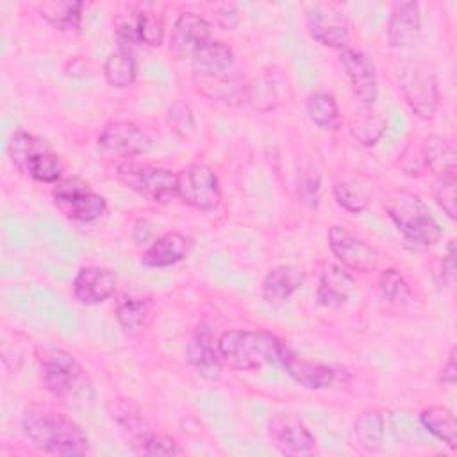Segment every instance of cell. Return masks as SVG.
Returning <instances> with one entry per match:
<instances>
[{"instance_id":"6da1fadb","label":"cell","mask_w":457,"mask_h":457,"mask_svg":"<svg viewBox=\"0 0 457 457\" xmlns=\"http://www.w3.org/2000/svg\"><path fill=\"white\" fill-rule=\"evenodd\" d=\"M36 361L46 391L71 411H89L95 403V387L86 368L68 350L43 343L36 346Z\"/></svg>"},{"instance_id":"7a4b0ae2","label":"cell","mask_w":457,"mask_h":457,"mask_svg":"<svg viewBox=\"0 0 457 457\" xmlns=\"http://www.w3.org/2000/svg\"><path fill=\"white\" fill-rule=\"evenodd\" d=\"M21 430L37 450L48 455L79 457L91 450L84 428L50 405L29 403L21 414Z\"/></svg>"},{"instance_id":"3957f363","label":"cell","mask_w":457,"mask_h":457,"mask_svg":"<svg viewBox=\"0 0 457 457\" xmlns=\"http://www.w3.org/2000/svg\"><path fill=\"white\" fill-rule=\"evenodd\" d=\"M284 346L286 345L268 330L232 328L221 332L218 337L223 364L239 371L259 370L264 364L280 362Z\"/></svg>"},{"instance_id":"277c9868","label":"cell","mask_w":457,"mask_h":457,"mask_svg":"<svg viewBox=\"0 0 457 457\" xmlns=\"http://www.w3.org/2000/svg\"><path fill=\"white\" fill-rule=\"evenodd\" d=\"M382 205L411 246L428 248L441 239L439 223L418 195L405 189H393L384 195Z\"/></svg>"},{"instance_id":"5b68a950","label":"cell","mask_w":457,"mask_h":457,"mask_svg":"<svg viewBox=\"0 0 457 457\" xmlns=\"http://www.w3.org/2000/svg\"><path fill=\"white\" fill-rule=\"evenodd\" d=\"M193 77L198 87L211 98L234 100L236 86V59L234 52L223 41L205 45L191 61Z\"/></svg>"},{"instance_id":"8992f818","label":"cell","mask_w":457,"mask_h":457,"mask_svg":"<svg viewBox=\"0 0 457 457\" xmlns=\"http://www.w3.org/2000/svg\"><path fill=\"white\" fill-rule=\"evenodd\" d=\"M7 152L14 168L37 182L55 184L62 179L64 162L61 155L39 136L14 130L9 137Z\"/></svg>"},{"instance_id":"52a82bcc","label":"cell","mask_w":457,"mask_h":457,"mask_svg":"<svg viewBox=\"0 0 457 457\" xmlns=\"http://www.w3.org/2000/svg\"><path fill=\"white\" fill-rule=\"evenodd\" d=\"M116 179L127 189L155 204H168L177 198V173L162 166L125 161L116 166Z\"/></svg>"},{"instance_id":"ba28073f","label":"cell","mask_w":457,"mask_h":457,"mask_svg":"<svg viewBox=\"0 0 457 457\" xmlns=\"http://www.w3.org/2000/svg\"><path fill=\"white\" fill-rule=\"evenodd\" d=\"M52 198L62 216L79 223L95 221L107 209L105 198L80 177H64L55 182Z\"/></svg>"},{"instance_id":"9c48e42d","label":"cell","mask_w":457,"mask_h":457,"mask_svg":"<svg viewBox=\"0 0 457 457\" xmlns=\"http://www.w3.org/2000/svg\"><path fill=\"white\" fill-rule=\"evenodd\" d=\"M400 89L411 111L421 120H432L437 104L439 91L432 66L425 61H409L400 71Z\"/></svg>"},{"instance_id":"30bf717a","label":"cell","mask_w":457,"mask_h":457,"mask_svg":"<svg viewBox=\"0 0 457 457\" xmlns=\"http://www.w3.org/2000/svg\"><path fill=\"white\" fill-rule=\"evenodd\" d=\"M96 148L104 159L118 161L120 164L150 152L152 139L136 123L112 120L102 127L96 139Z\"/></svg>"},{"instance_id":"8fae6325","label":"cell","mask_w":457,"mask_h":457,"mask_svg":"<svg viewBox=\"0 0 457 457\" xmlns=\"http://www.w3.org/2000/svg\"><path fill=\"white\" fill-rule=\"evenodd\" d=\"M177 198L198 211H214L221 200L220 180L204 162H193L177 173Z\"/></svg>"},{"instance_id":"7c38bea8","label":"cell","mask_w":457,"mask_h":457,"mask_svg":"<svg viewBox=\"0 0 457 457\" xmlns=\"http://www.w3.org/2000/svg\"><path fill=\"white\" fill-rule=\"evenodd\" d=\"M116 36L123 46L129 43L159 46L164 39V18L152 4L132 7L116 18Z\"/></svg>"},{"instance_id":"4fadbf2b","label":"cell","mask_w":457,"mask_h":457,"mask_svg":"<svg viewBox=\"0 0 457 457\" xmlns=\"http://www.w3.org/2000/svg\"><path fill=\"white\" fill-rule=\"evenodd\" d=\"M307 30L323 46L343 50L350 43V21L343 9L328 2H316L307 7Z\"/></svg>"},{"instance_id":"5bb4252c","label":"cell","mask_w":457,"mask_h":457,"mask_svg":"<svg viewBox=\"0 0 457 457\" xmlns=\"http://www.w3.org/2000/svg\"><path fill=\"white\" fill-rule=\"evenodd\" d=\"M268 437L275 450L286 457H307L316 450V437L295 414H273L268 420Z\"/></svg>"},{"instance_id":"9a60e30c","label":"cell","mask_w":457,"mask_h":457,"mask_svg":"<svg viewBox=\"0 0 457 457\" xmlns=\"http://www.w3.org/2000/svg\"><path fill=\"white\" fill-rule=\"evenodd\" d=\"M328 246L339 264L348 271L370 273L378 266L380 253L375 246L352 234L348 228L334 225L328 230Z\"/></svg>"},{"instance_id":"2e32d148","label":"cell","mask_w":457,"mask_h":457,"mask_svg":"<svg viewBox=\"0 0 457 457\" xmlns=\"http://www.w3.org/2000/svg\"><path fill=\"white\" fill-rule=\"evenodd\" d=\"M211 43V23L198 12L184 11L177 16L168 50L173 59H191Z\"/></svg>"},{"instance_id":"e0dca14e","label":"cell","mask_w":457,"mask_h":457,"mask_svg":"<svg viewBox=\"0 0 457 457\" xmlns=\"http://www.w3.org/2000/svg\"><path fill=\"white\" fill-rule=\"evenodd\" d=\"M339 61L361 105H375L378 96V84L371 59L364 52L346 46L341 50Z\"/></svg>"},{"instance_id":"ac0fdd59","label":"cell","mask_w":457,"mask_h":457,"mask_svg":"<svg viewBox=\"0 0 457 457\" xmlns=\"http://www.w3.org/2000/svg\"><path fill=\"white\" fill-rule=\"evenodd\" d=\"M186 357L191 368L205 380H218L221 377L223 361L218 348V337L205 325H200L191 336Z\"/></svg>"},{"instance_id":"d6986e66","label":"cell","mask_w":457,"mask_h":457,"mask_svg":"<svg viewBox=\"0 0 457 457\" xmlns=\"http://www.w3.org/2000/svg\"><path fill=\"white\" fill-rule=\"evenodd\" d=\"M118 286V275L105 266H84L77 271L71 289L75 300L84 305H96L111 298Z\"/></svg>"},{"instance_id":"ffe728a7","label":"cell","mask_w":457,"mask_h":457,"mask_svg":"<svg viewBox=\"0 0 457 457\" xmlns=\"http://www.w3.org/2000/svg\"><path fill=\"white\" fill-rule=\"evenodd\" d=\"M353 289H355L353 275L341 264L327 262L321 268V273L318 278L316 300L323 307L337 309L348 302Z\"/></svg>"},{"instance_id":"44dd1931","label":"cell","mask_w":457,"mask_h":457,"mask_svg":"<svg viewBox=\"0 0 457 457\" xmlns=\"http://www.w3.org/2000/svg\"><path fill=\"white\" fill-rule=\"evenodd\" d=\"M305 271L295 264L273 266L262 278L261 296L268 305H282L303 284Z\"/></svg>"},{"instance_id":"7402d4cb","label":"cell","mask_w":457,"mask_h":457,"mask_svg":"<svg viewBox=\"0 0 457 457\" xmlns=\"http://www.w3.org/2000/svg\"><path fill=\"white\" fill-rule=\"evenodd\" d=\"M152 311H154L152 296L125 293L116 300L114 318L125 336L137 337L146 330L152 320Z\"/></svg>"},{"instance_id":"603a6c76","label":"cell","mask_w":457,"mask_h":457,"mask_svg":"<svg viewBox=\"0 0 457 457\" xmlns=\"http://www.w3.org/2000/svg\"><path fill=\"white\" fill-rule=\"evenodd\" d=\"M421 27L420 18V5L412 0L409 2H396L391 9L387 20V41L393 48H405L411 46L418 36Z\"/></svg>"},{"instance_id":"cb8c5ba5","label":"cell","mask_w":457,"mask_h":457,"mask_svg":"<svg viewBox=\"0 0 457 457\" xmlns=\"http://www.w3.org/2000/svg\"><path fill=\"white\" fill-rule=\"evenodd\" d=\"M280 364L286 368L289 377L305 389H325L330 387L336 380L334 368L321 362L305 361L295 355L287 346H284Z\"/></svg>"},{"instance_id":"d4e9b609","label":"cell","mask_w":457,"mask_h":457,"mask_svg":"<svg viewBox=\"0 0 457 457\" xmlns=\"http://www.w3.org/2000/svg\"><path fill=\"white\" fill-rule=\"evenodd\" d=\"M193 248V239L180 232H166L159 236L141 255L146 268H166L180 262Z\"/></svg>"},{"instance_id":"484cf974","label":"cell","mask_w":457,"mask_h":457,"mask_svg":"<svg viewBox=\"0 0 457 457\" xmlns=\"http://www.w3.org/2000/svg\"><path fill=\"white\" fill-rule=\"evenodd\" d=\"M111 416L120 427V432L123 434L127 445L137 452L143 453V448L146 441L155 434L148 421L143 418V414L127 400H116L111 409Z\"/></svg>"},{"instance_id":"4316f807","label":"cell","mask_w":457,"mask_h":457,"mask_svg":"<svg viewBox=\"0 0 457 457\" xmlns=\"http://www.w3.org/2000/svg\"><path fill=\"white\" fill-rule=\"evenodd\" d=\"M350 441L366 453L378 452L384 445V416L375 409L362 411L353 423Z\"/></svg>"},{"instance_id":"83f0119b","label":"cell","mask_w":457,"mask_h":457,"mask_svg":"<svg viewBox=\"0 0 457 457\" xmlns=\"http://www.w3.org/2000/svg\"><path fill=\"white\" fill-rule=\"evenodd\" d=\"M421 159L425 166L437 177L457 175V157L453 146L441 136L430 134L421 143Z\"/></svg>"},{"instance_id":"f1b7e54d","label":"cell","mask_w":457,"mask_h":457,"mask_svg":"<svg viewBox=\"0 0 457 457\" xmlns=\"http://www.w3.org/2000/svg\"><path fill=\"white\" fill-rule=\"evenodd\" d=\"M41 18L61 32H79L82 25L84 4L75 0H52L37 5Z\"/></svg>"},{"instance_id":"f546056e","label":"cell","mask_w":457,"mask_h":457,"mask_svg":"<svg viewBox=\"0 0 457 457\" xmlns=\"http://www.w3.org/2000/svg\"><path fill=\"white\" fill-rule=\"evenodd\" d=\"M137 75V62L129 46L120 45L111 52L104 62V77L111 87L123 89L134 84Z\"/></svg>"},{"instance_id":"4dcf8cb0","label":"cell","mask_w":457,"mask_h":457,"mask_svg":"<svg viewBox=\"0 0 457 457\" xmlns=\"http://www.w3.org/2000/svg\"><path fill=\"white\" fill-rule=\"evenodd\" d=\"M420 421L450 450L457 448V423L452 409L445 405H430L420 412Z\"/></svg>"},{"instance_id":"1f68e13d","label":"cell","mask_w":457,"mask_h":457,"mask_svg":"<svg viewBox=\"0 0 457 457\" xmlns=\"http://www.w3.org/2000/svg\"><path fill=\"white\" fill-rule=\"evenodd\" d=\"M350 132L362 146H373L386 132V118L373 105H361L350 120Z\"/></svg>"},{"instance_id":"d6a6232c","label":"cell","mask_w":457,"mask_h":457,"mask_svg":"<svg viewBox=\"0 0 457 457\" xmlns=\"http://www.w3.org/2000/svg\"><path fill=\"white\" fill-rule=\"evenodd\" d=\"M305 111L309 120L325 130H337L341 125V114L337 102L328 91H314L305 100Z\"/></svg>"},{"instance_id":"836d02e7","label":"cell","mask_w":457,"mask_h":457,"mask_svg":"<svg viewBox=\"0 0 457 457\" xmlns=\"http://www.w3.org/2000/svg\"><path fill=\"white\" fill-rule=\"evenodd\" d=\"M378 291L380 296L391 305H405L412 296L405 277L395 268H386L384 271H380Z\"/></svg>"},{"instance_id":"e575fe53","label":"cell","mask_w":457,"mask_h":457,"mask_svg":"<svg viewBox=\"0 0 457 457\" xmlns=\"http://www.w3.org/2000/svg\"><path fill=\"white\" fill-rule=\"evenodd\" d=\"M334 198L336 202L348 212H362L366 207H368V198L366 195L352 182H346V180H339L334 184Z\"/></svg>"},{"instance_id":"d590c367","label":"cell","mask_w":457,"mask_h":457,"mask_svg":"<svg viewBox=\"0 0 457 457\" xmlns=\"http://www.w3.org/2000/svg\"><path fill=\"white\" fill-rule=\"evenodd\" d=\"M168 125L170 129L180 136V137H187L195 132V116L191 107L184 102V100H175L170 109H168Z\"/></svg>"},{"instance_id":"8d00e7d4","label":"cell","mask_w":457,"mask_h":457,"mask_svg":"<svg viewBox=\"0 0 457 457\" xmlns=\"http://www.w3.org/2000/svg\"><path fill=\"white\" fill-rule=\"evenodd\" d=\"M455 186H457V175L437 177L436 184H434V198L439 204V207L446 212V216L452 220L457 218Z\"/></svg>"},{"instance_id":"74e56055","label":"cell","mask_w":457,"mask_h":457,"mask_svg":"<svg viewBox=\"0 0 457 457\" xmlns=\"http://www.w3.org/2000/svg\"><path fill=\"white\" fill-rule=\"evenodd\" d=\"M186 450L170 436L164 434H154L145 448L141 455H184Z\"/></svg>"},{"instance_id":"f35d334b","label":"cell","mask_w":457,"mask_h":457,"mask_svg":"<svg viewBox=\"0 0 457 457\" xmlns=\"http://www.w3.org/2000/svg\"><path fill=\"white\" fill-rule=\"evenodd\" d=\"M298 195L305 204L316 207L320 198V177L318 175H303L298 182Z\"/></svg>"},{"instance_id":"ab89813d","label":"cell","mask_w":457,"mask_h":457,"mask_svg":"<svg viewBox=\"0 0 457 457\" xmlns=\"http://www.w3.org/2000/svg\"><path fill=\"white\" fill-rule=\"evenodd\" d=\"M439 275H441V282L446 284H453L455 280V243L450 241L446 253L443 255L441 266H439Z\"/></svg>"},{"instance_id":"60d3db41","label":"cell","mask_w":457,"mask_h":457,"mask_svg":"<svg viewBox=\"0 0 457 457\" xmlns=\"http://www.w3.org/2000/svg\"><path fill=\"white\" fill-rule=\"evenodd\" d=\"M457 380V366H455V348L450 350L446 362L443 364V368L439 370L437 375V384L441 387H453Z\"/></svg>"},{"instance_id":"b9f144b4","label":"cell","mask_w":457,"mask_h":457,"mask_svg":"<svg viewBox=\"0 0 457 457\" xmlns=\"http://www.w3.org/2000/svg\"><path fill=\"white\" fill-rule=\"evenodd\" d=\"M216 21L223 30H234L239 23V12L234 5H223L218 9Z\"/></svg>"}]
</instances>
